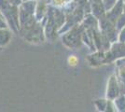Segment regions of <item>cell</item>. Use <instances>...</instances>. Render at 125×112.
Returning a JSON list of instances; mask_svg holds the SVG:
<instances>
[{"label":"cell","instance_id":"cell-1","mask_svg":"<svg viewBox=\"0 0 125 112\" xmlns=\"http://www.w3.org/2000/svg\"><path fill=\"white\" fill-rule=\"evenodd\" d=\"M68 62H69V64H71V65H76L77 63H78V59L76 58L75 56H71L68 59Z\"/></svg>","mask_w":125,"mask_h":112},{"label":"cell","instance_id":"cell-2","mask_svg":"<svg viewBox=\"0 0 125 112\" xmlns=\"http://www.w3.org/2000/svg\"><path fill=\"white\" fill-rule=\"evenodd\" d=\"M56 1H57V2H62V0H56Z\"/></svg>","mask_w":125,"mask_h":112}]
</instances>
